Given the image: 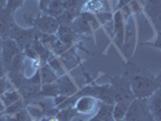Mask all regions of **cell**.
Wrapping results in <instances>:
<instances>
[{"mask_svg":"<svg viewBox=\"0 0 161 121\" xmlns=\"http://www.w3.org/2000/svg\"><path fill=\"white\" fill-rule=\"evenodd\" d=\"M110 87L113 91L114 102H121L130 104L133 99L135 96L131 91L130 81L126 78L122 76H114L110 80Z\"/></svg>","mask_w":161,"mask_h":121,"instance_id":"7a4b0ae2","label":"cell"},{"mask_svg":"<svg viewBox=\"0 0 161 121\" xmlns=\"http://www.w3.org/2000/svg\"><path fill=\"white\" fill-rule=\"evenodd\" d=\"M24 62H25V57H24L23 52L21 51L18 55H16V56L14 57V59L5 68V70H8V73H17V72L23 73Z\"/></svg>","mask_w":161,"mask_h":121,"instance_id":"d6986e66","label":"cell"},{"mask_svg":"<svg viewBox=\"0 0 161 121\" xmlns=\"http://www.w3.org/2000/svg\"><path fill=\"white\" fill-rule=\"evenodd\" d=\"M132 0H119V8H124L126 4L131 3Z\"/></svg>","mask_w":161,"mask_h":121,"instance_id":"74e56055","label":"cell"},{"mask_svg":"<svg viewBox=\"0 0 161 121\" xmlns=\"http://www.w3.org/2000/svg\"><path fill=\"white\" fill-rule=\"evenodd\" d=\"M99 104V101H97L96 98L90 96H82L79 97L74 104V109L76 110V113L80 114H92L96 112Z\"/></svg>","mask_w":161,"mask_h":121,"instance_id":"52a82bcc","label":"cell"},{"mask_svg":"<svg viewBox=\"0 0 161 121\" xmlns=\"http://www.w3.org/2000/svg\"><path fill=\"white\" fill-rule=\"evenodd\" d=\"M51 47H52L53 52L56 55H63L67 50H69L70 45H68V44H65L63 41H61L59 39H56L53 42H51Z\"/></svg>","mask_w":161,"mask_h":121,"instance_id":"f546056e","label":"cell"},{"mask_svg":"<svg viewBox=\"0 0 161 121\" xmlns=\"http://www.w3.org/2000/svg\"><path fill=\"white\" fill-rule=\"evenodd\" d=\"M124 119L126 121H153V116L147 105V98H135L129 104Z\"/></svg>","mask_w":161,"mask_h":121,"instance_id":"3957f363","label":"cell"},{"mask_svg":"<svg viewBox=\"0 0 161 121\" xmlns=\"http://www.w3.org/2000/svg\"><path fill=\"white\" fill-rule=\"evenodd\" d=\"M32 47L34 48V51L38 53V57H39V61H41L42 63H45L48 59V57L51 56V52L48 51V48L46 47V45L41 44L39 39L34 41L32 44Z\"/></svg>","mask_w":161,"mask_h":121,"instance_id":"44dd1931","label":"cell"},{"mask_svg":"<svg viewBox=\"0 0 161 121\" xmlns=\"http://www.w3.org/2000/svg\"><path fill=\"white\" fill-rule=\"evenodd\" d=\"M25 109H27V112L29 113V115H31L32 119H42V118H44L45 110L41 108L40 105L31 103L29 105L25 107Z\"/></svg>","mask_w":161,"mask_h":121,"instance_id":"83f0119b","label":"cell"},{"mask_svg":"<svg viewBox=\"0 0 161 121\" xmlns=\"http://www.w3.org/2000/svg\"><path fill=\"white\" fill-rule=\"evenodd\" d=\"M4 110H5V105L3 104V102L0 101V114L4 113Z\"/></svg>","mask_w":161,"mask_h":121,"instance_id":"b9f144b4","label":"cell"},{"mask_svg":"<svg viewBox=\"0 0 161 121\" xmlns=\"http://www.w3.org/2000/svg\"><path fill=\"white\" fill-rule=\"evenodd\" d=\"M75 35L76 34L73 32L72 27L69 24H59L56 32L57 39H59L61 41H63L68 45H72V42L75 40Z\"/></svg>","mask_w":161,"mask_h":121,"instance_id":"9a60e30c","label":"cell"},{"mask_svg":"<svg viewBox=\"0 0 161 121\" xmlns=\"http://www.w3.org/2000/svg\"><path fill=\"white\" fill-rule=\"evenodd\" d=\"M129 81L135 98H148L159 89V80H154L153 78L142 74L132 76Z\"/></svg>","mask_w":161,"mask_h":121,"instance_id":"6da1fadb","label":"cell"},{"mask_svg":"<svg viewBox=\"0 0 161 121\" xmlns=\"http://www.w3.org/2000/svg\"><path fill=\"white\" fill-rule=\"evenodd\" d=\"M8 38L16 42L21 51H23L24 48L31 47L33 42L38 39V30L35 28L23 29V28H19L16 24H14Z\"/></svg>","mask_w":161,"mask_h":121,"instance_id":"277c9868","label":"cell"},{"mask_svg":"<svg viewBox=\"0 0 161 121\" xmlns=\"http://www.w3.org/2000/svg\"><path fill=\"white\" fill-rule=\"evenodd\" d=\"M144 8L147 14L153 19L155 25L159 28V21H160V12H161L160 0H145Z\"/></svg>","mask_w":161,"mask_h":121,"instance_id":"4fadbf2b","label":"cell"},{"mask_svg":"<svg viewBox=\"0 0 161 121\" xmlns=\"http://www.w3.org/2000/svg\"><path fill=\"white\" fill-rule=\"evenodd\" d=\"M41 85H36V84H33L31 81L27 79V81L24 82L23 85L18 89L19 91V95L24 97V99L32 102L35 98L39 97V92H40Z\"/></svg>","mask_w":161,"mask_h":121,"instance_id":"30bf717a","label":"cell"},{"mask_svg":"<svg viewBox=\"0 0 161 121\" xmlns=\"http://www.w3.org/2000/svg\"><path fill=\"white\" fill-rule=\"evenodd\" d=\"M97 18L102 22V23H107V22H110L112 21V14L109 12V11H107V12H99V14H97Z\"/></svg>","mask_w":161,"mask_h":121,"instance_id":"d590c367","label":"cell"},{"mask_svg":"<svg viewBox=\"0 0 161 121\" xmlns=\"http://www.w3.org/2000/svg\"><path fill=\"white\" fill-rule=\"evenodd\" d=\"M76 110L74 108H64V109H59L56 114L57 121H72L76 116Z\"/></svg>","mask_w":161,"mask_h":121,"instance_id":"cb8c5ba5","label":"cell"},{"mask_svg":"<svg viewBox=\"0 0 161 121\" xmlns=\"http://www.w3.org/2000/svg\"><path fill=\"white\" fill-rule=\"evenodd\" d=\"M63 11H64V8H63V5H62V0H51V3L48 4L45 12L48 16L58 18L63 14Z\"/></svg>","mask_w":161,"mask_h":121,"instance_id":"7402d4cb","label":"cell"},{"mask_svg":"<svg viewBox=\"0 0 161 121\" xmlns=\"http://www.w3.org/2000/svg\"><path fill=\"white\" fill-rule=\"evenodd\" d=\"M4 75H5V68H4L3 62L0 61V78H1V76H4Z\"/></svg>","mask_w":161,"mask_h":121,"instance_id":"f35d334b","label":"cell"},{"mask_svg":"<svg viewBox=\"0 0 161 121\" xmlns=\"http://www.w3.org/2000/svg\"><path fill=\"white\" fill-rule=\"evenodd\" d=\"M0 47H1L0 61L3 62L4 68H6V67L11 63V61L14 59V57L21 52V50H19V47L17 46L16 42L12 40V39H10V38L5 39V40H3L1 45H0Z\"/></svg>","mask_w":161,"mask_h":121,"instance_id":"8992f818","label":"cell"},{"mask_svg":"<svg viewBox=\"0 0 161 121\" xmlns=\"http://www.w3.org/2000/svg\"><path fill=\"white\" fill-rule=\"evenodd\" d=\"M47 64L50 65V68H51L53 72L56 73L58 78H59V76H62V75H64V70H63V67H62L61 61H59V59H57L53 55H51V56L48 57Z\"/></svg>","mask_w":161,"mask_h":121,"instance_id":"4316f807","label":"cell"},{"mask_svg":"<svg viewBox=\"0 0 161 121\" xmlns=\"http://www.w3.org/2000/svg\"><path fill=\"white\" fill-rule=\"evenodd\" d=\"M14 14L8 12L6 8L1 10L0 11V35L3 38V40L8 39V35H10V32L14 27Z\"/></svg>","mask_w":161,"mask_h":121,"instance_id":"ba28073f","label":"cell"},{"mask_svg":"<svg viewBox=\"0 0 161 121\" xmlns=\"http://www.w3.org/2000/svg\"><path fill=\"white\" fill-rule=\"evenodd\" d=\"M58 95H59V92H58V89H57L56 81L52 82V84H44V85H41L39 97H41V98H55Z\"/></svg>","mask_w":161,"mask_h":121,"instance_id":"ffe728a7","label":"cell"},{"mask_svg":"<svg viewBox=\"0 0 161 121\" xmlns=\"http://www.w3.org/2000/svg\"><path fill=\"white\" fill-rule=\"evenodd\" d=\"M129 104L126 103H121V102H115L113 104V119L114 120H120L124 119L126 112H127Z\"/></svg>","mask_w":161,"mask_h":121,"instance_id":"484cf974","label":"cell"},{"mask_svg":"<svg viewBox=\"0 0 161 121\" xmlns=\"http://www.w3.org/2000/svg\"><path fill=\"white\" fill-rule=\"evenodd\" d=\"M63 64L69 69V68H73L74 65L78 64V58L75 57V53L70 51V52H68V50L65 51L64 53H63Z\"/></svg>","mask_w":161,"mask_h":121,"instance_id":"4dcf8cb0","label":"cell"},{"mask_svg":"<svg viewBox=\"0 0 161 121\" xmlns=\"http://www.w3.org/2000/svg\"><path fill=\"white\" fill-rule=\"evenodd\" d=\"M23 108H25V103H24L22 99H19V101H17L16 103L6 107V109L4 110V114H6V115H14V114L18 113L19 110H22Z\"/></svg>","mask_w":161,"mask_h":121,"instance_id":"1f68e13d","label":"cell"},{"mask_svg":"<svg viewBox=\"0 0 161 121\" xmlns=\"http://www.w3.org/2000/svg\"><path fill=\"white\" fill-rule=\"evenodd\" d=\"M96 116L102 121H114L113 119V104L99 103L96 110Z\"/></svg>","mask_w":161,"mask_h":121,"instance_id":"ac0fdd59","label":"cell"},{"mask_svg":"<svg viewBox=\"0 0 161 121\" xmlns=\"http://www.w3.org/2000/svg\"><path fill=\"white\" fill-rule=\"evenodd\" d=\"M0 97H1V102H3V104L5 105V107H8V105L14 104V103H16L17 101L21 99L19 92L14 89L8 90L3 96H0Z\"/></svg>","mask_w":161,"mask_h":121,"instance_id":"603a6c76","label":"cell"},{"mask_svg":"<svg viewBox=\"0 0 161 121\" xmlns=\"http://www.w3.org/2000/svg\"><path fill=\"white\" fill-rule=\"evenodd\" d=\"M24 0H6V6L5 8L8 10V12L14 14L17 8H19L22 5H23Z\"/></svg>","mask_w":161,"mask_h":121,"instance_id":"836d02e7","label":"cell"},{"mask_svg":"<svg viewBox=\"0 0 161 121\" xmlns=\"http://www.w3.org/2000/svg\"><path fill=\"white\" fill-rule=\"evenodd\" d=\"M33 27L41 33H46V34H56L57 29L59 27V22L57 21V18L48 15H40L34 19Z\"/></svg>","mask_w":161,"mask_h":121,"instance_id":"5b68a950","label":"cell"},{"mask_svg":"<svg viewBox=\"0 0 161 121\" xmlns=\"http://www.w3.org/2000/svg\"><path fill=\"white\" fill-rule=\"evenodd\" d=\"M95 98L97 101L105 103V104H114V96L110 85H96V91H95Z\"/></svg>","mask_w":161,"mask_h":121,"instance_id":"7c38bea8","label":"cell"},{"mask_svg":"<svg viewBox=\"0 0 161 121\" xmlns=\"http://www.w3.org/2000/svg\"><path fill=\"white\" fill-rule=\"evenodd\" d=\"M38 39L41 44L46 45V44H51L57 39L56 34H46V33L38 32Z\"/></svg>","mask_w":161,"mask_h":121,"instance_id":"d6a6232c","label":"cell"},{"mask_svg":"<svg viewBox=\"0 0 161 121\" xmlns=\"http://www.w3.org/2000/svg\"><path fill=\"white\" fill-rule=\"evenodd\" d=\"M56 85L57 89H58V92L59 95H63L65 97H70L76 93V87L74 85V82L72 81V79L68 76V75H62L59 76L56 80Z\"/></svg>","mask_w":161,"mask_h":121,"instance_id":"9c48e42d","label":"cell"},{"mask_svg":"<svg viewBox=\"0 0 161 121\" xmlns=\"http://www.w3.org/2000/svg\"><path fill=\"white\" fill-rule=\"evenodd\" d=\"M79 121H82V120H81V119H79ZM84 121H102V120H101L99 118H97L96 115H95V116H92V118H91V119H89V120H84Z\"/></svg>","mask_w":161,"mask_h":121,"instance_id":"60d3db41","label":"cell"},{"mask_svg":"<svg viewBox=\"0 0 161 121\" xmlns=\"http://www.w3.org/2000/svg\"><path fill=\"white\" fill-rule=\"evenodd\" d=\"M39 73H40V80H41V85L44 84H52L58 79L57 74L51 68L47 63H44V64L40 67L39 69Z\"/></svg>","mask_w":161,"mask_h":121,"instance_id":"e0dca14e","label":"cell"},{"mask_svg":"<svg viewBox=\"0 0 161 121\" xmlns=\"http://www.w3.org/2000/svg\"><path fill=\"white\" fill-rule=\"evenodd\" d=\"M6 6V0H0V11L4 10Z\"/></svg>","mask_w":161,"mask_h":121,"instance_id":"ab89813d","label":"cell"},{"mask_svg":"<svg viewBox=\"0 0 161 121\" xmlns=\"http://www.w3.org/2000/svg\"><path fill=\"white\" fill-rule=\"evenodd\" d=\"M114 121H126L125 119H120V120H114Z\"/></svg>","mask_w":161,"mask_h":121,"instance_id":"ee69618b","label":"cell"},{"mask_svg":"<svg viewBox=\"0 0 161 121\" xmlns=\"http://www.w3.org/2000/svg\"><path fill=\"white\" fill-rule=\"evenodd\" d=\"M114 30H115V42L121 47L124 44V35H125V25L121 11H118L114 16Z\"/></svg>","mask_w":161,"mask_h":121,"instance_id":"5bb4252c","label":"cell"},{"mask_svg":"<svg viewBox=\"0 0 161 121\" xmlns=\"http://www.w3.org/2000/svg\"><path fill=\"white\" fill-rule=\"evenodd\" d=\"M12 89V85H11V82L8 81V79L4 75V76H1L0 78V96H3L8 90H11Z\"/></svg>","mask_w":161,"mask_h":121,"instance_id":"e575fe53","label":"cell"},{"mask_svg":"<svg viewBox=\"0 0 161 121\" xmlns=\"http://www.w3.org/2000/svg\"><path fill=\"white\" fill-rule=\"evenodd\" d=\"M109 10L108 8V4L105 0H89L86 3V5L82 6V10L81 11H87V12H96V14H99V12H107Z\"/></svg>","mask_w":161,"mask_h":121,"instance_id":"2e32d148","label":"cell"},{"mask_svg":"<svg viewBox=\"0 0 161 121\" xmlns=\"http://www.w3.org/2000/svg\"><path fill=\"white\" fill-rule=\"evenodd\" d=\"M8 121H32V118L27 112V109L23 108L22 110L14 115H8Z\"/></svg>","mask_w":161,"mask_h":121,"instance_id":"f1b7e54d","label":"cell"},{"mask_svg":"<svg viewBox=\"0 0 161 121\" xmlns=\"http://www.w3.org/2000/svg\"><path fill=\"white\" fill-rule=\"evenodd\" d=\"M39 3H40V8L42 11H46V8H47L48 4L51 3V0H39Z\"/></svg>","mask_w":161,"mask_h":121,"instance_id":"8d00e7d4","label":"cell"},{"mask_svg":"<svg viewBox=\"0 0 161 121\" xmlns=\"http://www.w3.org/2000/svg\"><path fill=\"white\" fill-rule=\"evenodd\" d=\"M1 42H3V38H1V35H0V45H1Z\"/></svg>","mask_w":161,"mask_h":121,"instance_id":"7bdbcfd3","label":"cell"},{"mask_svg":"<svg viewBox=\"0 0 161 121\" xmlns=\"http://www.w3.org/2000/svg\"><path fill=\"white\" fill-rule=\"evenodd\" d=\"M153 121H160V120H153Z\"/></svg>","mask_w":161,"mask_h":121,"instance_id":"7dc6e473","label":"cell"},{"mask_svg":"<svg viewBox=\"0 0 161 121\" xmlns=\"http://www.w3.org/2000/svg\"><path fill=\"white\" fill-rule=\"evenodd\" d=\"M0 56H1V47H0Z\"/></svg>","mask_w":161,"mask_h":121,"instance_id":"f6af8a7d","label":"cell"},{"mask_svg":"<svg viewBox=\"0 0 161 121\" xmlns=\"http://www.w3.org/2000/svg\"><path fill=\"white\" fill-rule=\"evenodd\" d=\"M8 81L11 82V85L15 86V87L18 90L22 85H23L24 82L27 81V76L21 72L8 73Z\"/></svg>","mask_w":161,"mask_h":121,"instance_id":"d4e9b609","label":"cell"},{"mask_svg":"<svg viewBox=\"0 0 161 121\" xmlns=\"http://www.w3.org/2000/svg\"><path fill=\"white\" fill-rule=\"evenodd\" d=\"M160 89H158L150 97L147 98V105L154 120H160L161 104H160Z\"/></svg>","mask_w":161,"mask_h":121,"instance_id":"8fae6325","label":"cell"},{"mask_svg":"<svg viewBox=\"0 0 161 121\" xmlns=\"http://www.w3.org/2000/svg\"><path fill=\"white\" fill-rule=\"evenodd\" d=\"M142 1H143V4H144V3H145V0H142Z\"/></svg>","mask_w":161,"mask_h":121,"instance_id":"bcb514c9","label":"cell"}]
</instances>
